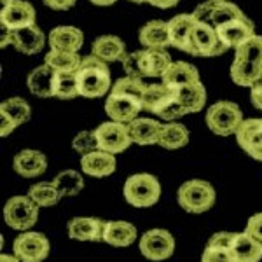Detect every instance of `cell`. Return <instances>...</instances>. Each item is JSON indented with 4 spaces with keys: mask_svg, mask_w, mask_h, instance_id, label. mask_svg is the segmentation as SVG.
<instances>
[{
    "mask_svg": "<svg viewBox=\"0 0 262 262\" xmlns=\"http://www.w3.org/2000/svg\"><path fill=\"white\" fill-rule=\"evenodd\" d=\"M79 95L84 98H101L112 90V77L108 65L96 58L95 54H88L82 58L81 67L77 70Z\"/></svg>",
    "mask_w": 262,
    "mask_h": 262,
    "instance_id": "obj_1",
    "label": "cell"
},
{
    "mask_svg": "<svg viewBox=\"0 0 262 262\" xmlns=\"http://www.w3.org/2000/svg\"><path fill=\"white\" fill-rule=\"evenodd\" d=\"M124 200L135 208H150L161 198V184L150 173H135L124 182Z\"/></svg>",
    "mask_w": 262,
    "mask_h": 262,
    "instance_id": "obj_2",
    "label": "cell"
},
{
    "mask_svg": "<svg viewBox=\"0 0 262 262\" xmlns=\"http://www.w3.org/2000/svg\"><path fill=\"white\" fill-rule=\"evenodd\" d=\"M177 200L185 212L205 213L215 205L217 192L210 182L194 179L180 185L179 192H177Z\"/></svg>",
    "mask_w": 262,
    "mask_h": 262,
    "instance_id": "obj_3",
    "label": "cell"
},
{
    "mask_svg": "<svg viewBox=\"0 0 262 262\" xmlns=\"http://www.w3.org/2000/svg\"><path fill=\"white\" fill-rule=\"evenodd\" d=\"M243 112L232 101H217L206 111V124L219 137H231L236 135L243 122Z\"/></svg>",
    "mask_w": 262,
    "mask_h": 262,
    "instance_id": "obj_4",
    "label": "cell"
},
{
    "mask_svg": "<svg viewBox=\"0 0 262 262\" xmlns=\"http://www.w3.org/2000/svg\"><path fill=\"white\" fill-rule=\"evenodd\" d=\"M39 208L30 196H12L4 206V221L14 231H28L39 221Z\"/></svg>",
    "mask_w": 262,
    "mask_h": 262,
    "instance_id": "obj_5",
    "label": "cell"
},
{
    "mask_svg": "<svg viewBox=\"0 0 262 262\" xmlns=\"http://www.w3.org/2000/svg\"><path fill=\"white\" fill-rule=\"evenodd\" d=\"M12 252L21 262H44L49 257L48 236L35 231H25L12 243Z\"/></svg>",
    "mask_w": 262,
    "mask_h": 262,
    "instance_id": "obj_6",
    "label": "cell"
},
{
    "mask_svg": "<svg viewBox=\"0 0 262 262\" xmlns=\"http://www.w3.org/2000/svg\"><path fill=\"white\" fill-rule=\"evenodd\" d=\"M227 51L217 35V30L208 23L194 19V27L191 33V56L212 58L221 56Z\"/></svg>",
    "mask_w": 262,
    "mask_h": 262,
    "instance_id": "obj_7",
    "label": "cell"
},
{
    "mask_svg": "<svg viewBox=\"0 0 262 262\" xmlns=\"http://www.w3.org/2000/svg\"><path fill=\"white\" fill-rule=\"evenodd\" d=\"M138 247L145 259L154 262L166 260L175 252V238L166 229H150L142 234Z\"/></svg>",
    "mask_w": 262,
    "mask_h": 262,
    "instance_id": "obj_8",
    "label": "cell"
},
{
    "mask_svg": "<svg viewBox=\"0 0 262 262\" xmlns=\"http://www.w3.org/2000/svg\"><path fill=\"white\" fill-rule=\"evenodd\" d=\"M14 46V49L21 54H27V56H33V54L42 53L46 46V35L37 25L32 27L21 28V30H4V40L2 48L6 46Z\"/></svg>",
    "mask_w": 262,
    "mask_h": 262,
    "instance_id": "obj_9",
    "label": "cell"
},
{
    "mask_svg": "<svg viewBox=\"0 0 262 262\" xmlns=\"http://www.w3.org/2000/svg\"><path fill=\"white\" fill-rule=\"evenodd\" d=\"M4 6L0 11L2 30H21L35 25L37 14L30 2L27 0H2Z\"/></svg>",
    "mask_w": 262,
    "mask_h": 262,
    "instance_id": "obj_10",
    "label": "cell"
},
{
    "mask_svg": "<svg viewBox=\"0 0 262 262\" xmlns=\"http://www.w3.org/2000/svg\"><path fill=\"white\" fill-rule=\"evenodd\" d=\"M95 133L96 138H98L100 150L108 152V154L114 156L124 152L133 143L128 131V124H122V122H101L98 128L95 129Z\"/></svg>",
    "mask_w": 262,
    "mask_h": 262,
    "instance_id": "obj_11",
    "label": "cell"
},
{
    "mask_svg": "<svg viewBox=\"0 0 262 262\" xmlns=\"http://www.w3.org/2000/svg\"><path fill=\"white\" fill-rule=\"evenodd\" d=\"M191 14L194 16V19L203 21V23L212 25L213 28L221 27L222 23H227L231 19H243L247 18V14L239 9L236 4L231 2H205L196 6Z\"/></svg>",
    "mask_w": 262,
    "mask_h": 262,
    "instance_id": "obj_12",
    "label": "cell"
},
{
    "mask_svg": "<svg viewBox=\"0 0 262 262\" xmlns=\"http://www.w3.org/2000/svg\"><path fill=\"white\" fill-rule=\"evenodd\" d=\"M140 111H143V101L124 93L111 91L105 100V112L111 121L129 124L131 121L137 119Z\"/></svg>",
    "mask_w": 262,
    "mask_h": 262,
    "instance_id": "obj_13",
    "label": "cell"
},
{
    "mask_svg": "<svg viewBox=\"0 0 262 262\" xmlns=\"http://www.w3.org/2000/svg\"><path fill=\"white\" fill-rule=\"evenodd\" d=\"M238 145L255 161H262V117L245 119L236 131Z\"/></svg>",
    "mask_w": 262,
    "mask_h": 262,
    "instance_id": "obj_14",
    "label": "cell"
},
{
    "mask_svg": "<svg viewBox=\"0 0 262 262\" xmlns=\"http://www.w3.org/2000/svg\"><path fill=\"white\" fill-rule=\"evenodd\" d=\"M215 30H217L219 39L227 48V51L238 49L243 42H247L252 35H255L253 21L248 16L243 19H231L227 23H222Z\"/></svg>",
    "mask_w": 262,
    "mask_h": 262,
    "instance_id": "obj_15",
    "label": "cell"
},
{
    "mask_svg": "<svg viewBox=\"0 0 262 262\" xmlns=\"http://www.w3.org/2000/svg\"><path fill=\"white\" fill-rule=\"evenodd\" d=\"M12 168L23 179H37L48 170V159L40 150L23 149L12 159Z\"/></svg>",
    "mask_w": 262,
    "mask_h": 262,
    "instance_id": "obj_16",
    "label": "cell"
},
{
    "mask_svg": "<svg viewBox=\"0 0 262 262\" xmlns=\"http://www.w3.org/2000/svg\"><path fill=\"white\" fill-rule=\"evenodd\" d=\"M105 222L96 217H75L67 226L69 236L77 242H103Z\"/></svg>",
    "mask_w": 262,
    "mask_h": 262,
    "instance_id": "obj_17",
    "label": "cell"
},
{
    "mask_svg": "<svg viewBox=\"0 0 262 262\" xmlns=\"http://www.w3.org/2000/svg\"><path fill=\"white\" fill-rule=\"evenodd\" d=\"M229 250L236 262H259L262 259V245L247 232H232Z\"/></svg>",
    "mask_w": 262,
    "mask_h": 262,
    "instance_id": "obj_18",
    "label": "cell"
},
{
    "mask_svg": "<svg viewBox=\"0 0 262 262\" xmlns=\"http://www.w3.org/2000/svg\"><path fill=\"white\" fill-rule=\"evenodd\" d=\"M116 156L103 150H95L81 158V170L95 179H105L116 171Z\"/></svg>",
    "mask_w": 262,
    "mask_h": 262,
    "instance_id": "obj_19",
    "label": "cell"
},
{
    "mask_svg": "<svg viewBox=\"0 0 262 262\" xmlns=\"http://www.w3.org/2000/svg\"><path fill=\"white\" fill-rule=\"evenodd\" d=\"M138 39H140V44L145 49H166L168 46H171L168 21H149V23L140 28Z\"/></svg>",
    "mask_w": 262,
    "mask_h": 262,
    "instance_id": "obj_20",
    "label": "cell"
},
{
    "mask_svg": "<svg viewBox=\"0 0 262 262\" xmlns=\"http://www.w3.org/2000/svg\"><path fill=\"white\" fill-rule=\"evenodd\" d=\"M170 27V40L171 48L191 54V33L194 27L192 14H177L175 18L168 21Z\"/></svg>",
    "mask_w": 262,
    "mask_h": 262,
    "instance_id": "obj_21",
    "label": "cell"
},
{
    "mask_svg": "<svg viewBox=\"0 0 262 262\" xmlns=\"http://www.w3.org/2000/svg\"><path fill=\"white\" fill-rule=\"evenodd\" d=\"M56 70H53L49 65H40L35 70L30 72L27 79V86L32 95L39 98H53L54 96V82H56Z\"/></svg>",
    "mask_w": 262,
    "mask_h": 262,
    "instance_id": "obj_22",
    "label": "cell"
},
{
    "mask_svg": "<svg viewBox=\"0 0 262 262\" xmlns=\"http://www.w3.org/2000/svg\"><path fill=\"white\" fill-rule=\"evenodd\" d=\"M161 128V122L149 119V117H137L128 124L131 142L137 143V145H154V143H158Z\"/></svg>",
    "mask_w": 262,
    "mask_h": 262,
    "instance_id": "obj_23",
    "label": "cell"
},
{
    "mask_svg": "<svg viewBox=\"0 0 262 262\" xmlns=\"http://www.w3.org/2000/svg\"><path fill=\"white\" fill-rule=\"evenodd\" d=\"M84 44V33L75 27H56L49 32V48L77 53Z\"/></svg>",
    "mask_w": 262,
    "mask_h": 262,
    "instance_id": "obj_24",
    "label": "cell"
},
{
    "mask_svg": "<svg viewBox=\"0 0 262 262\" xmlns=\"http://www.w3.org/2000/svg\"><path fill=\"white\" fill-rule=\"evenodd\" d=\"M137 227L124 221H107L103 231V242L111 247L126 248L137 239Z\"/></svg>",
    "mask_w": 262,
    "mask_h": 262,
    "instance_id": "obj_25",
    "label": "cell"
},
{
    "mask_svg": "<svg viewBox=\"0 0 262 262\" xmlns=\"http://www.w3.org/2000/svg\"><path fill=\"white\" fill-rule=\"evenodd\" d=\"M161 82L170 86L171 90H179L182 86L200 82V72L187 61H171V65L161 77Z\"/></svg>",
    "mask_w": 262,
    "mask_h": 262,
    "instance_id": "obj_26",
    "label": "cell"
},
{
    "mask_svg": "<svg viewBox=\"0 0 262 262\" xmlns=\"http://www.w3.org/2000/svg\"><path fill=\"white\" fill-rule=\"evenodd\" d=\"M91 54L105 63H114L122 61L128 53H126V44L117 35H101L93 42Z\"/></svg>",
    "mask_w": 262,
    "mask_h": 262,
    "instance_id": "obj_27",
    "label": "cell"
},
{
    "mask_svg": "<svg viewBox=\"0 0 262 262\" xmlns=\"http://www.w3.org/2000/svg\"><path fill=\"white\" fill-rule=\"evenodd\" d=\"M231 236L232 232L227 231L215 232L203 250L201 262H236L229 250Z\"/></svg>",
    "mask_w": 262,
    "mask_h": 262,
    "instance_id": "obj_28",
    "label": "cell"
},
{
    "mask_svg": "<svg viewBox=\"0 0 262 262\" xmlns=\"http://www.w3.org/2000/svg\"><path fill=\"white\" fill-rule=\"evenodd\" d=\"M175 95L177 101L180 103L185 114L201 112L206 105V88L203 86L201 81L179 88V90H175Z\"/></svg>",
    "mask_w": 262,
    "mask_h": 262,
    "instance_id": "obj_29",
    "label": "cell"
},
{
    "mask_svg": "<svg viewBox=\"0 0 262 262\" xmlns=\"http://www.w3.org/2000/svg\"><path fill=\"white\" fill-rule=\"evenodd\" d=\"M173 100H175V90H171L170 86H166L164 82L149 84L143 95V111L158 116Z\"/></svg>",
    "mask_w": 262,
    "mask_h": 262,
    "instance_id": "obj_30",
    "label": "cell"
},
{
    "mask_svg": "<svg viewBox=\"0 0 262 262\" xmlns=\"http://www.w3.org/2000/svg\"><path fill=\"white\" fill-rule=\"evenodd\" d=\"M189 138H191V133L184 124H180V122H164L161 133H159L158 145H161L163 149L168 150H175L187 145Z\"/></svg>",
    "mask_w": 262,
    "mask_h": 262,
    "instance_id": "obj_31",
    "label": "cell"
},
{
    "mask_svg": "<svg viewBox=\"0 0 262 262\" xmlns=\"http://www.w3.org/2000/svg\"><path fill=\"white\" fill-rule=\"evenodd\" d=\"M143 61H145V77L161 79L171 65V58L166 49H143Z\"/></svg>",
    "mask_w": 262,
    "mask_h": 262,
    "instance_id": "obj_32",
    "label": "cell"
},
{
    "mask_svg": "<svg viewBox=\"0 0 262 262\" xmlns=\"http://www.w3.org/2000/svg\"><path fill=\"white\" fill-rule=\"evenodd\" d=\"M54 187L61 194V198L77 196L84 189V179L79 171L75 170H63L53 179Z\"/></svg>",
    "mask_w": 262,
    "mask_h": 262,
    "instance_id": "obj_33",
    "label": "cell"
},
{
    "mask_svg": "<svg viewBox=\"0 0 262 262\" xmlns=\"http://www.w3.org/2000/svg\"><path fill=\"white\" fill-rule=\"evenodd\" d=\"M81 61L82 58L79 56V53H67V51L51 49L46 54L44 63L56 72H77L79 67H81Z\"/></svg>",
    "mask_w": 262,
    "mask_h": 262,
    "instance_id": "obj_34",
    "label": "cell"
},
{
    "mask_svg": "<svg viewBox=\"0 0 262 262\" xmlns=\"http://www.w3.org/2000/svg\"><path fill=\"white\" fill-rule=\"evenodd\" d=\"M28 196L32 198L40 208H49V206L58 205L61 200V194L54 187L53 182H37L28 189Z\"/></svg>",
    "mask_w": 262,
    "mask_h": 262,
    "instance_id": "obj_35",
    "label": "cell"
},
{
    "mask_svg": "<svg viewBox=\"0 0 262 262\" xmlns=\"http://www.w3.org/2000/svg\"><path fill=\"white\" fill-rule=\"evenodd\" d=\"M79 95L77 72H58L56 82H54V98L74 100Z\"/></svg>",
    "mask_w": 262,
    "mask_h": 262,
    "instance_id": "obj_36",
    "label": "cell"
},
{
    "mask_svg": "<svg viewBox=\"0 0 262 262\" xmlns=\"http://www.w3.org/2000/svg\"><path fill=\"white\" fill-rule=\"evenodd\" d=\"M0 112L9 116L11 119L14 121L16 126L25 124V122H28L32 117V108H30V105H28V101L23 98H18V96L7 98L6 101H2Z\"/></svg>",
    "mask_w": 262,
    "mask_h": 262,
    "instance_id": "obj_37",
    "label": "cell"
},
{
    "mask_svg": "<svg viewBox=\"0 0 262 262\" xmlns=\"http://www.w3.org/2000/svg\"><path fill=\"white\" fill-rule=\"evenodd\" d=\"M234 60L262 67V35H252L238 49H234Z\"/></svg>",
    "mask_w": 262,
    "mask_h": 262,
    "instance_id": "obj_38",
    "label": "cell"
},
{
    "mask_svg": "<svg viewBox=\"0 0 262 262\" xmlns=\"http://www.w3.org/2000/svg\"><path fill=\"white\" fill-rule=\"evenodd\" d=\"M121 63H122V69H124L128 77L142 79V81L147 79L145 77V61H143V49L128 53L124 58H122Z\"/></svg>",
    "mask_w": 262,
    "mask_h": 262,
    "instance_id": "obj_39",
    "label": "cell"
},
{
    "mask_svg": "<svg viewBox=\"0 0 262 262\" xmlns=\"http://www.w3.org/2000/svg\"><path fill=\"white\" fill-rule=\"evenodd\" d=\"M72 149L79 152L81 156L91 154L95 150H100L98 147V138H96L95 129L93 131H79L72 140Z\"/></svg>",
    "mask_w": 262,
    "mask_h": 262,
    "instance_id": "obj_40",
    "label": "cell"
},
{
    "mask_svg": "<svg viewBox=\"0 0 262 262\" xmlns=\"http://www.w3.org/2000/svg\"><path fill=\"white\" fill-rule=\"evenodd\" d=\"M184 116H187V114L184 112V108H182L180 103L177 101V95H175V100H173L166 108H163V111L158 114V117H161L163 121H170V122L180 119V117H184Z\"/></svg>",
    "mask_w": 262,
    "mask_h": 262,
    "instance_id": "obj_41",
    "label": "cell"
},
{
    "mask_svg": "<svg viewBox=\"0 0 262 262\" xmlns=\"http://www.w3.org/2000/svg\"><path fill=\"white\" fill-rule=\"evenodd\" d=\"M245 232L250 234L253 239H257L262 245V212L252 215L247 222V227H245Z\"/></svg>",
    "mask_w": 262,
    "mask_h": 262,
    "instance_id": "obj_42",
    "label": "cell"
},
{
    "mask_svg": "<svg viewBox=\"0 0 262 262\" xmlns=\"http://www.w3.org/2000/svg\"><path fill=\"white\" fill-rule=\"evenodd\" d=\"M16 128H18V126L14 124V121H12L9 116L0 112V137H9Z\"/></svg>",
    "mask_w": 262,
    "mask_h": 262,
    "instance_id": "obj_43",
    "label": "cell"
},
{
    "mask_svg": "<svg viewBox=\"0 0 262 262\" xmlns=\"http://www.w3.org/2000/svg\"><path fill=\"white\" fill-rule=\"evenodd\" d=\"M49 9H54V11H67L70 7L75 6L77 0H42Z\"/></svg>",
    "mask_w": 262,
    "mask_h": 262,
    "instance_id": "obj_44",
    "label": "cell"
},
{
    "mask_svg": "<svg viewBox=\"0 0 262 262\" xmlns=\"http://www.w3.org/2000/svg\"><path fill=\"white\" fill-rule=\"evenodd\" d=\"M250 100L253 107L262 111V79L250 88Z\"/></svg>",
    "mask_w": 262,
    "mask_h": 262,
    "instance_id": "obj_45",
    "label": "cell"
},
{
    "mask_svg": "<svg viewBox=\"0 0 262 262\" xmlns=\"http://www.w3.org/2000/svg\"><path fill=\"white\" fill-rule=\"evenodd\" d=\"M180 0H149L150 6L158 7V9H170V7H175Z\"/></svg>",
    "mask_w": 262,
    "mask_h": 262,
    "instance_id": "obj_46",
    "label": "cell"
},
{
    "mask_svg": "<svg viewBox=\"0 0 262 262\" xmlns=\"http://www.w3.org/2000/svg\"><path fill=\"white\" fill-rule=\"evenodd\" d=\"M91 4H95V6H112V4H116L117 0H90Z\"/></svg>",
    "mask_w": 262,
    "mask_h": 262,
    "instance_id": "obj_47",
    "label": "cell"
},
{
    "mask_svg": "<svg viewBox=\"0 0 262 262\" xmlns=\"http://www.w3.org/2000/svg\"><path fill=\"white\" fill-rule=\"evenodd\" d=\"M0 262H21L16 255H6V253H2L0 255Z\"/></svg>",
    "mask_w": 262,
    "mask_h": 262,
    "instance_id": "obj_48",
    "label": "cell"
},
{
    "mask_svg": "<svg viewBox=\"0 0 262 262\" xmlns=\"http://www.w3.org/2000/svg\"><path fill=\"white\" fill-rule=\"evenodd\" d=\"M129 2H133V4H149V0H129Z\"/></svg>",
    "mask_w": 262,
    "mask_h": 262,
    "instance_id": "obj_49",
    "label": "cell"
},
{
    "mask_svg": "<svg viewBox=\"0 0 262 262\" xmlns=\"http://www.w3.org/2000/svg\"><path fill=\"white\" fill-rule=\"evenodd\" d=\"M206 2H226V0H206Z\"/></svg>",
    "mask_w": 262,
    "mask_h": 262,
    "instance_id": "obj_50",
    "label": "cell"
}]
</instances>
